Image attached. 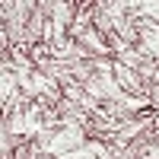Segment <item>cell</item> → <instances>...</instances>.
<instances>
[{"mask_svg":"<svg viewBox=\"0 0 159 159\" xmlns=\"http://www.w3.org/2000/svg\"><path fill=\"white\" fill-rule=\"evenodd\" d=\"M89 130L80 127V124H70V127H54V130H42L38 137H32V150L38 153H48V156H61V153H70V150H80L86 147L92 137H86Z\"/></svg>","mask_w":159,"mask_h":159,"instance_id":"1","label":"cell"},{"mask_svg":"<svg viewBox=\"0 0 159 159\" xmlns=\"http://www.w3.org/2000/svg\"><path fill=\"white\" fill-rule=\"evenodd\" d=\"M29 159H57V156H48V153H38V150H32V143H29Z\"/></svg>","mask_w":159,"mask_h":159,"instance_id":"2","label":"cell"}]
</instances>
